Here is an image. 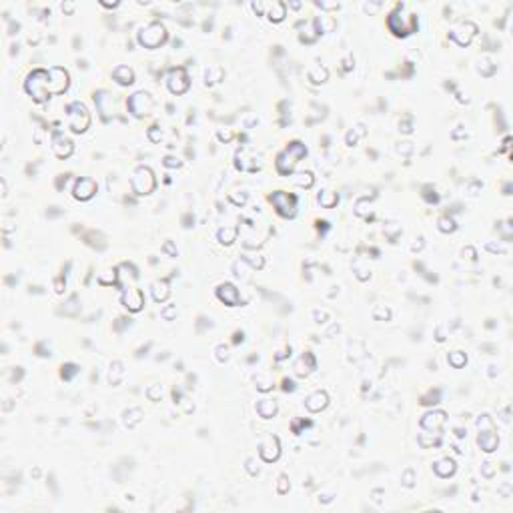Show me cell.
<instances>
[{
    "label": "cell",
    "instance_id": "1",
    "mask_svg": "<svg viewBox=\"0 0 513 513\" xmlns=\"http://www.w3.org/2000/svg\"><path fill=\"white\" fill-rule=\"evenodd\" d=\"M24 88L36 103H44L46 98L51 96V88H48V71H44V69L32 71L26 76Z\"/></svg>",
    "mask_w": 513,
    "mask_h": 513
},
{
    "label": "cell",
    "instance_id": "2",
    "mask_svg": "<svg viewBox=\"0 0 513 513\" xmlns=\"http://www.w3.org/2000/svg\"><path fill=\"white\" fill-rule=\"evenodd\" d=\"M305 155H307V146L303 142H299V141L291 142L287 148H283V153L277 157V171L281 175H285V177L291 175L293 169H295V164L299 162Z\"/></svg>",
    "mask_w": 513,
    "mask_h": 513
},
{
    "label": "cell",
    "instance_id": "3",
    "mask_svg": "<svg viewBox=\"0 0 513 513\" xmlns=\"http://www.w3.org/2000/svg\"><path fill=\"white\" fill-rule=\"evenodd\" d=\"M387 26H389V30L393 32L395 36H407V35H411V32H415V28H417V16L403 14L399 10H395V12L389 14Z\"/></svg>",
    "mask_w": 513,
    "mask_h": 513
},
{
    "label": "cell",
    "instance_id": "4",
    "mask_svg": "<svg viewBox=\"0 0 513 513\" xmlns=\"http://www.w3.org/2000/svg\"><path fill=\"white\" fill-rule=\"evenodd\" d=\"M164 40H167V28H164L160 22H157V20L151 22V24H146L139 32V42L144 48H157V46L164 44Z\"/></svg>",
    "mask_w": 513,
    "mask_h": 513
},
{
    "label": "cell",
    "instance_id": "5",
    "mask_svg": "<svg viewBox=\"0 0 513 513\" xmlns=\"http://www.w3.org/2000/svg\"><path fill=\"white\" fill-rule=\"evenodd\" d=\"M66 112H69V124H71L72 132H85L90 126V114L82 103H78V101L71 103Z\"/></svg>",
    "mask_w": 513,
    "mask_h": 513
},
{
    "label": "cell",
    "instance_id": "6",
    "mask_svg": "<svg viewBox=\"0 0 513 513\" xmlns=\"http://www.w3.org/2000/svg\"><path fill=\"white\" fill-rule=\"evenodd\" d=\"M130 185H132V191L137 195H151L157 187V180H155L153 171L148 167H139L130 178Z\"/></svg>",
    "mask_w": 513,
    "mask_h": 513
},
{
    "label": "cell",
    "instance_id": "7",
    "mask_svg": "<svg viewBox=\"0 0 513 513\" xmlns=\"http://www.w3.org/2000/svg\"><path fill=\"white\" fill-rule=\"evenodd\" d=\"M153 96L148 94V92H144V90H139V92H135L132 94L130 98H128V103H126V106H128V110L135 114L137 119H142V117H146V114H151V110H153Z\"/></svg>",
    "mask_w": 513,
    "mask_h": 513
},
{
    "label": "cell",
    "instance_id": "8",
    "mask_svg": "<svg viewBox=\"0 0 513 513\" xmlns=\"http://www.w3.org/2000/svg\"><path fill=\"white\" fill-rule=\"evenodd\" d=\"M271 203L275 205L277 212L281 217H295L297 212V196L295 195H289V193H283V191H277L271 195Z\"/></svg>",
    "mask_w": 513,
    "mask_h": 513
},
{
    "label": "cell",
    "instance_id": "9",
    "mask_svg": "<svg viewBox=\"0 0 513 513\" xmlns=\"http://www.w3.org/2000/svg\"><path fill=\"white\" fill-rule=\"evenodd\" d=\"M167 85H169V90L173 94H183L189 88V76H187V71L183 66H177V69L169 71Z\"/></svg>",
    "mask_w": 513,
    "mask_h": 513
},
{
    "label": "cell",
    "instance_id": "10",
    "mask_svg": "<svg viewBox=\"0 0 513 513\" xmlns=\"http://www.w3.org/2000/svg\"><path fill=\"white\" fill-rule=\"evenodd\" d=\"M48 88H51V94H62L69 88V72L60 66L51 69L48 71Z\"/></svg>",
    "mask_w": 513,
    "mask_h": 513
},
{
    "label": "cell",
    "instance_id": "11",
    "mask_svg": "<svg viewBox=\"0 0 513 513\" xmlns=\"http://www.w3.org/2000/svg\"><path fill=\"white\" fill-rule=\"evenodd\" d=\"M475 35H477V26L473 22H461L449 32V38L455 40L459 46H467Z\"/></svg>",
    "mask_w": 513,
    "mask_h": 513
},
{
    "label": "cell",
    "instance_id": "12",
    "mask_svg": "<svg viewBox=\"0 0 513 513\" xmlns=\"http://www.w3.org/2000/svg\"><path fill=\"white\" fill-rule=\"evenodd\" d=\"M259 455H261L263 461H267V463L277 461L279 455H281L279 437H275V435H267V437H265L263 443H261V447H259Z\"/></svg>",
    "mask_w": 513,
    "mask_h": 513
},
{
    "label": "cell",
    "instance_id": "13",
    "mask_svg": "<svg viewBox=\"0 0 513 513\" xmlns=\"http://www.w3.org/2000/svg\"><path fill=\"white\" fill-rule=\"evenodd\" d=\"M53 151H54V155L58 159H69L72 155V151H74V146H72V142L66 139L60 130H56L54 135H53Z\"/></svg>",
    "mask_w": 513,
    "mask_h": 513
},
{
    "label": "cell",
    "instance_id": "14",
    "mask_svg": "<svg viewBox=\"0 0 513 513\" xmlns=\"http://www.w3.org/2000/svg\"><path fill=\"white\" fill-rule=\"evenodd\" d=\"M96 193V183L92 178H78L74 185V198L78 201H88Z\"/></svg>",
    "mask_w": 513,
    "mask_h": 513
},
{
    "label": "cell",
    "instance_id": "15",
    "mask_svg": "<svg viewBox=\"0 0 513 513\" xmlns=\"http://www.w3.org/2000/svg\"><path fill=\"white\" fill-rule=\"evenodd\" d=\"M123 303H124V307H126L128 311H132V313L141 311L142 305H144L142 293H141L139 289H128V291H124V293H123Z\"/></svg>",
    "mask_w": 513,
    "mask_h": 513
},
{
    "label": "cell",
    "instance_id": "16",
    "mask_svg": "<svg viewBox=\"0 0 513 513\" xmlns=\"http://www.w3.org/2000/svg\"><path fill=\"white\" fill-rule=\"evenodd\" d=\"M317 367V361H315V355L313 353H305L299 357V361L295 363V373L299 377H307L313 373V369Z\"/></svg>",
    "mask_w": 513,
    "mask_h": 513
},
{
    "label": "cell",
    "instance_id": "17",
    "mask_svg": "<svg viewBox=\"0 0 513 513\" xmlns=\"http://www.w3.org/2000/svg\"><path fill=\"white\" fill-rule=\"evenodd\" d=\"M329 405V395L325 391H315L307 397L305 401V407L311 411V413H319L321 409H325Z\"/></svg>",
    "mask_w": 513,
    "mask_h": 513
},
{
    "label": "cell",
    "instance_id": "18",
    "mask_svg": "<svg viewBox=\"0 0 513 513\" xmlns=\"http://www.w3.org/2000/svg\"><path fill=\"white\" fill-rule=\"evenodd\" d=\"M445 423V413L443 411H433V413H427V415L421 417V427L423 429H429V431H439L441 425Z\"/></svg>",
    "mask_w": 513,
    "mask_h": 513
},
{
    "label": "cell",
    "instance_id": "19",
    "mask_svg": "<svg viewBox=\"0 0 513 513\" xmlns=\"http://www.w3.org/2000/svg\"><path fill=\"white\" fill-rule=\"evenodd\" d=\"M477 443H479V447H481L485 453H491L493 449H497L499 437H497V433H495V429H493V431H481V433H479Z\"/></svg>",
    "mask_w": 513,
    "mask_h": 513
},
{
    "label": "cell",
    "instance_id": "20",
    "mask_svg": "<svg viewBox=\"0 0 513 513\" xmlns=\"http://www.w3.org/2000/svg\"><path fill=\"white\" fill-rule=\"evenodd\" d=\"M217 295H219V299L225 301L229 307H235L239 303V291L230 285V283H225L217 289Z\"/></svg>",
    "mask_w": 513,
    "mask_h": 513
},
{
    "label": "cell",
    "instance_id": "21",
    "mask_svg": "<svg viewBox=\"0 0 513 513\" xmlns=\"http://www.w3.org/2000/svg\"><path fill=\"white\" fill-rule=\"evenodd\" d=\"M457 465H455V461L449 459V457H445V459H439L435 465H433V471L439 475V477H451L455 473Z\"/></svg>",
    "mask_w": 513,
    "mask_h": 513
},
{
    "label": "cell",
    "instance_id": "22",
    "mask_svg": "<svg viewBox=\"0 0 513 513\" xmlns=\"http://www.w3.org/2000/svg\"><path fill=\"white\" fill-rule=\"evenodd\" d=\"M114 80L119 82V85H132L135 82V72H132V69H128V66H117L112 72Z\"/></svg>",
    "mask_w": 513,
    "mask_h": 513
},
{
    "label": "cell",
    "instance_id": "23",
    "mask_svg": "<svg viewBox=\"0 0 513 513\" xmlns=\"http://www.w3.org/2000/svg\"><path fill=\"white\" fill-rule=\"evenodd\" d=\"M171 295V291H169V283L167 281H157V283L153 285V299L157 301V303H162V301H167V297Z\"/></svg>",
    "mask_w": 513,
    "mask_h": 513
},
{
    "label": "cell",
    "instance_id": "24",
    "mask_svg": "<svg viewBox=\"0 0 513 513\" xmlns=\"http://www.w3.org/2000/svg\"><path fill=\"white\" fill-rule=\"evenodd\" d=\"M313 26H315L317 35H325V32H331L335 28V20L331 18V16H317L315 22H313Z\"/></svg>",
    "mask_w": 513,
    "mask_h": 513
},
{
    "label": "cell",
    "instance_id": "25",
    "mask_svg": "<svg viewBox=\"0 0 513 513\" xmlns=\"http://www.w3.org/2000/svg\"><path fill=\"white\" fill-rule=\"evenodd\" d=\"M257 411H259V415L263 419H271V417H275V413H277V403L271 401V399H263V401H259Z\"/></svg>",
    "mask_w": 513,
    "mask_h": 513
},
{
    "label": "cell",
    "instance_id": "26",
    "mask_svg": "<svg viewBox=\"0 0 513 513\" xmlns=\"http://www.w3.org/2000/svg\"><path fill=\"white\" fill-rule=\"evenodd\" d=\"M141 421H142V411H141V407H132V409L124 411V425L126 427H135Z\"/></svg>",
    "mask_w": 513,
    "mask_h": 513
},
{
    "label": "cell",
    "instance_id": "27",
    "mask_svg": "<svg viewBox=\"0 0 513 513\" xmlns=\"http://www.w3.org/2000/svg\"><path fill=\"white\" fill-rule=\"evenodd\" d=\"M267 16H269V20L273 22H281L285 18V4L283 2H273L267 10Z\"/></svg>",
    "mask_w": 513,
    "mask_h": 513
},
{
    "label": "cell",
    "instance_id": "28",
    "mask_svg": "<svg viewBox=\"0 0 513 513\" xmlns=\"http://www.w3.org/2000/svg\"><path fill=\"white\" fill-rule=\"evenodd\" d=\"M223 69L221 66H209L207 69V74H205V78H207V85H217V82L223 78Z\"/></svg>",
    "mask_w": 513,
    "mask_h": 513
},
{
    "label": "cell",
    "instance_id": "29",
    "mask_svg": "<svg viewBox=\"0 0 513 513\" xmlns=\"http://www.w3.org/2000/svg\"><path fill=\"white\" fill-rule=\"evenodd\" d=\"M237 227H229V229H221L219 230V241L223 243V245H230L233 243L235 239H237Z\"/></svg>",
    "mask_w": 513,
    "mask_h": 513
},
{
    "label": "cell",
    "instance_id": "30",
    "mask_svg": "<svg viewBox=\"0 0 513 513\" xmlns=\"http://www.w3.org/2000/svg\"><path fill=\"white\" fill-rule=\"evenodd\" d=\"M327 76H329V71L325 69V66H313L311 69V72H309V78L313 80V82H325L327 80Z\"/></svg>",
    "mask_w": 513,
    "mask_h": 513
},
{
    "label": "cell",
    "instance_id": "31",
    "mask_svg": "<svg viewBox=\"0 0 513 513\" xmlns=\"http://www.w3.org/2000/svg\"><path fill=\"white\" fill-rule=\"evenodd\" d=\"M313 175L311 173H301V175H297L295 178H293V183L297 185V187H305V189H309L311 185H313Z\"/></svg>",
    "mask_w": 513,
    "mask_h": 513
},
{
    "label": "cell",
    "instance_id": "32",
    "mask_svg": "<svg viewBox=\"0 0 513 513\" xmlns=\"http://www.w3.org/2000/svg\"><path fill=\"white\" fill-rule=\"evenodd\" d=\"M112 367H114V371L110 369L108 381H110L112 385H117V383L121 381V377H123V373H124V371H123V363H119V361H117V363H112Z\"/></svg>",
    "mask_w": 513,
    "mask_h": 513
},
{
    "label": "cell",
    "instance_id": "33",
    "mask_svg": "<svg viewBox=\"0 0 513 513\" xmlns=\"http://www.w3.org/2000/svg\"><path fill=\"white\" fill-rule=\"evenodd\" d=\"M439 230H441V233H453V230H455V221L451 217H441L439 219Z\"/></svg>",
    "mask_w": 513,
    "mask_h": 513
},
{
    "label": "cell",
    "instance_id": "34",
    "mask_svg": "<svg viewBox=\"0 0 513 513\" xmlns=\"http://www.w3.org/2000/svg\"><path fill=\"white\" fill-rule=\"evenodd\" d=\"M319 203H321L323 207H327V209H329V207H333V205L337 203V195H335V193H329V191H327V193H321V195H319Z\"/></svg>",
    "mask_w": 513,
    "mask_h": 513
},
{
    "label": "cell",
    "instance_id": "35",
    "mask_svg": "<svg viewBox=\"0 0 513 513\" xmlns=\"http://www.w3.org/2000/svg\"><path fill=\"white\" fill-rule=\"evenodd\" d=\"M439 397H441V391L435 389L431 393H427L425 397H421V405H435V403H439Z\"/></svg>",
    "mask_w": 513,
    "mask_h": 513
},
{
    "label": "cell",
    "instance_id": "36",
    "mask_svg": "<svg viewBox=\"0 0 513 513\" xmlns=\"http://www.w3.org/2000/svg\"><path fill=\"white\" fill-rule=\"evenodd\" d=\"M465 361H467V357L463 355L461 351H455V353H451V355H449V363H451L453 367H457V369L465 365Z\"/></svg>",
    "mask_w": 513,
    "mask_h": 513
},
{
    "label": "cell",
    "instance_id": "37",
    "mask_svg": "<svg viewBox=\"0 0 513 513\" xmlns=\"http://www.w3.org/2000/svg\"><path fill=\"white\" fill-rule=\"evenodd\" d=\"M76 373H78V367L72 365V363H69V365H64V367H62V377H64V379H72Z\"/></svg>",
    "mask_w": 513,
    "mask_h": 513
},
{
    "label": "cell",
    "instance_id": "38",
    "mask_svg": "<svg viewBox=\"0 0 513 513\" xmlns=\"http://www.w3.org/2000/svg\"><path fill=\"white\" fill-rule=\"evenodd\" d=\"M423 198L427 203H437L439 201V196L435 195V191H431V187H425L423 189Z\"/></svg>",
    "mask_w": 513,
    "mask_h": 513
},
{
    "label": "cell",
    "instance_id": "39",
    "mask_svg": "<svg viewBox=\"0 0 513 513\" xmlns=\"http://www.w3.org/2000/svg\"><path fill=\"white\" fill-rule=\"evenodd\" d=\"M373 317L375 319H389V309L385 307H375V311H373Z\"/></svg>",
    "mask_w": 513,
    "mask_h": 513
},
{
    "label": "cell",
    "instance_id": "40",
    "mask_svg": "<svg viewBox=\"0 0 513 513\" xmlns=\"http://www.w3.org/2000/svg\"><path fill=\"white\" fill-rule=\"evenodd\" d=\"M287 489H289V481H287V477L285 475H281L279 477V487H277V491L283 495V493H287Z\"/></svg>",
    "mask_w": 513,
    "mask_h": 513
},
{
    "label": "cell",
    "instance_id": "41",
    "mask_svg": "<svg viewBox=\"0 0 513 513\" xmlns=\"http://www.w3.org/2000/svg\"><path fill=\"white\" fill-rule=\"evenodd\" d=\"M217 359L219 361H227L229 359V349H227L225 345H219L217 347Z\"/></svg>",
    "mask_w": 513,
    "mask_h": 513
},
{
    "label": "cell",
    "instance_id": "42",
    "mask_svg": "<svg viewBox=\"0 0 513 513\" xmlns=\"http://www.w3.org/2000/svg\"><path fill=\"white\" fill-rule=\"evenodd\" d=\"M403 483H405L407 487L413 485V469H407V471H405V475H403Z\"/></svg>",
    "mask_w": 513,
    "mask_h": 513
},
{
    "label": "cell",
    "instance_id": "43",
    "mask_svg": "<svg viewBox=\"0 0 513 513\" xmlns=\"http://www.w3.org/2000/svg\"><path fill=\"white\" fill-rule=\"evenodd\" d=\"M317 6L319 8H325V10H337L339 8L337 2H317Z\"/></svg>",
    "mask_w": 513,
    "mask_h": 513
},
{
    "label": "cell",
    "instance_id": "44",
    "mask_svg": "<svg viewBox=\"0 0 513 513\" xmlns=\"http://www.w3.org/2000/svg\"><path fill=\"white\" fill-rule=\"evenodd\" d=\"M164 167H180V160L173 159V157H167V159H164Z\"/></svg>",
    "mask_w": 513,
    "mask_h": 513
},
{
    "label": "cell",
    "instance_id": "45",
    "mask_svg": "<svg viewBox=\"0 0 513 513\" xmlns=\"http://www.w3.org/2000/svg\"><path fill=\"white\" fill-rule=\"evenodd\" d=\"M148 137H151V141H155V142H157V141H160V137H162V135H159V132H157V126H153L151 130H148Z\"/></svg>",
    "mask_w": 513,
    "mask_h": 513
},
{
    "label": "cell",
    "instance_id": "46",
    "mask_svg": "<svg viewBox=\"0 0 513 513\" xmlns=\"http://www.w3.org/2000/svg\"><path fill=\"white\" fill-rule=\"evenodd\" d=\"M164 251H167L169 255H173V257H177V249L171 245V241H169V243H164Z\"/></svg>",
    "mask_w": 513,
    "mask_h": 513
},
{
    "label": "cell",
    "instance_id": "47",
    "mask_svg": "<svg viewBox=\"0 0 513 513\" xmlns=\"http://www.w3.org/2000/svg\"><path fill=\"white\" fill-rule=\"evenodd\" d=\"M283 389L285 391H293L295 389V383L291 381V379H285V381H283Z\"/></svg>",
    "mask_w": 513,
    "mask_h": 513
},
{
    "label": "cell",
    "instance_id": "48",
    "mask_svg": "<svg viewBox=\"0 0 513 513\" xmlns=\"http://www.w3.org/2000/svg\"><path fill=\"white\" fill-rule=\"evenodd\" d=\"M173 315H175V309H173V307H169V309H164V313H162V317H164V319H171Z\"/></svg>",
    "mask_w": 513,
    "mask_h": 513
},
{
    "label": "cell",
    "instance_id": "49",
    "mask_svg": "<svg viewBox=\"0 0 513 513\" xmlns=\"http://www.w3.org/2000/svg\"><path fill=\"white\" fill-rule=\"evenodd\" d=\"M401 130H403V132H411V124H409V119H407V121H405V123L401 124Z\"/></svg>",
    "mask_w": 513,
    "mask_h": 513
},
{
    "label": "cell",
    "instance_id": "50",
    "mask_svg": "<svg viewBox=\"0 0 513 513\" xmlns=\"http://www.w3.org/2000/svg\"><path fill=\"white\" fill-rule=\"evenodd\" d=\"M230 137H233L230 132H219V139H221V141H229Z\"/></svg>",
    "mask_w": 513,
    "mask_h": 513
},
{
    "label": "cell",
    "instance_id": "51",
    "mask_svg": "<svg viewBox=\"0 0 513 513\" xmlns=\"http://www.w3.org/2000/svg\"><path fill=\"white\" fill-rule=\"evenodd\" d=\"M56 293H62V281L60 279L56 281Z\"/></svg>",
    "mask_w": 513,
    "mask_h": 513
},
{
    "label": "cell",
    "instance_id": "52",
    "mask_svg": "<svg viewBox=\"0 0 513 513\" xmlns=\"http://www.w3.org/2000/svg\"><path fill=\"white\" fill-rule=\"evenodd\" d=\"M72 8H74V6H72V4H66V6H64V4H62V10H66V12H71V10H72Z\"/></svg>",
    "mask_w": 513,
    "mask_h": 513
}]
</instances>
